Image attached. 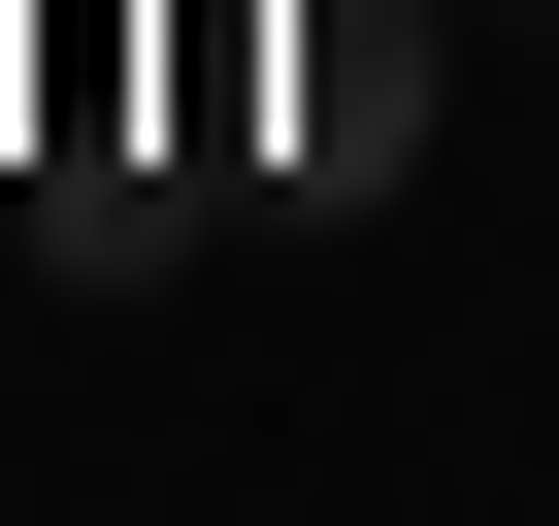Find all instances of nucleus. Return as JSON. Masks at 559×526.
<instances>
[{
	"mask_svg": "<svg viewBox=\"0 0 559 526\" xmlns=\"http://www.w3.org/2000/svg\"><path fill=\"white\" fill-rule=\"evenodd\" d=\"M526 34H559V0H526Z\"/></svg>",
	"mask_w": 559,
	"mask_h": 526,
	"instance_id": "obj_2",
	"label": "nucleus"
},
{
	"mask_svg": "<svg viewBox=\"0 0 559 526\" xmlns=\"http://www.w3.org/2000/svg\"><path fill=\"white\" fill-rule=\"evenodd\" d=\"M263 34H297V165L362 198V165H395V34H428V0H263Z\"/></svg>",
	"mask_w": 559,
	"mask_h": 526,
	"instance_id": "obj_1",
	"label": "nucleus"
}]
</instances>
